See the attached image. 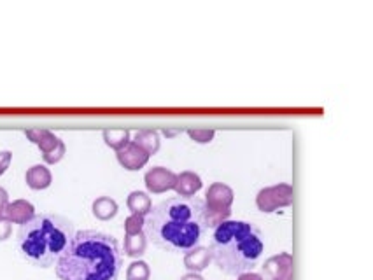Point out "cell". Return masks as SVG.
<instances>
[{
	"mask_svg": "<svg viewBox=\"0 0 373 280\" xmlns=\"http://www.w3.org/2000/svg\"><path fill=\"white\" fill-rule=\"evenodd\" d=\"M214 230L205 200L197 196H172L144 216V235L167 252H190Z\"/></svg>",
	"mask_w": 373,
	"mask_h": 280,
	"instance_id": "obj_1",
	"label": "cell"
},
{
	"mask_svg": "<svg viewBox=\"0 0 373 280\" xmlns=\"http://www.w3.org/2000/svg\"><path fill=\"white\" fill-rule=\"evenodd\" d=\"M123 252L112 235L95 230L77 231L56 261L60 280H118Z\"/></svg>",
	"mask_w": 373,
	"mask_h": 280,
	"instance_id": "obj_2",
	"label": "cell"
},
{
	"mask_svg": "<svg viewBox=\"0 0 373 280\" xmlns=\"http://www.w3.org/2000/svg\"><path fill=\"white\" fill-rule=\"evenodd\" d=\"M263 249V233L254 224L228 219L215 228L208 252L224 275L241 277L258 265Z\"/></svg>",
	"mask_w": 373,
	"mask_h": 280,
	"instance_id": "obj_3",
	"label": "cell"
},
{
	"mask_svg": "<svg viewBox=\"0 0 373 280\" xmlns=\"http://www.w3.org/2000/svg\"><path fill=\"white\" fill-rule=\"evenodd\" d=\"M76 235L70 219L60 214H36L29 223L22 224L16 235L18 251L25 261L39 268L56 265L58 258Z\"/></svg>",
	"mask_w": 373,
	"mask_h": 280,
	"instance_id": "obj_4",
	"label": "cell"
},
{
	"mask_svg": "<svg viewBox=\"0 0 373 280\" xmlns=\"http://www.w3.org/2000/svg\"><path fill=\"white\" fill-rule=\"evenodd\" d=\"M231 203H234V189L230 186L222 182H214L208 187L205 205L211 212L214 228L228 221L231 214Z\"/></svg>",
	"mask_w": 373,
	"mask_h": 280,
	"instance_id": "obj_5",
	"label": "cell"
},
{
	"mask_svg": "<svg viewBox=\"0 0 373 280\" xmlns=\"http://www.w3.org/2000/svg\"><path fill=\"white\" fill-rule=\"evenodd\" d=\"M25 135L29 137L30 142L37 146L43 153V160L47 165H54L65 156V144L60 137L54 135L53 132L46 128H30L26 130Z\"/></svg>",
	"mask_w": 373,
	"mask_h": 280,
	"instance_id": "obj_6",
	"label": "cell"
},
{
	"mask_svg": "<svg viewBox=\"0 0 373 280\" xmlns=\"http://www.w3.org/2000/svg\"><path fill=\"white\" fill-rule=\"evenodd\" d=\"M293 203V186L291 184H277L265 187L256 196V205L261 212H273L277 208L289 207Z\"/></svg>",
	"mask_w": 373,
	"mask_h": 280,
	"instance_id": "obj_7",
	"label": "cell"
},
{
	"mask_svg": "<svg viewBox=\"0 0 373 280\" xmlns=\"http://www.w3.org/2000/svg\"><path fill=\"white\" fill-rule=\"evenodd\" d=\"M261 279L265 280H291L293 279V258L287 252L266 259L261 266Z\"/></svg>",
	"mask_w": 373,
	"mask_h": 280,
	"instance_id": "obj_8",
	"label": "cell"
},
{
	"mask_svg": "<svg viewBox=\"0 0 373 280\" xmlns=\"http://www.w3.org/2000/svg\"><path fill=\"white\" fill-rule=\"evenodd\" d=\"M177 176L172 170L165 169V166H155V169L147 170L146 177H144V182L146 187L151 193H165V191L174 189L176 186Z\"/></svg>",
	"mask_w": 373,
	"mask_h": 280,
	"instance_id": "obj_9",
	"label": "cell"
},
{
	"mask_svg": "<svg viewBox=\"0 0 373 280\" xmlns=\"http://www.w3.org/2000/svg\"><path fill=\"white\" fill-rule=\"evenodd\" d=\"M116 158H118L119 165H121L123 169L132 170L133 172V170L142 169V166L146 165L147 162H149V158H151V156L147 155V153L144 151L142 148H139L135 142H132V140H130L125 148H121L119 151H116Z\"/></svg>",
	"mask_w": 373,
	"mask_h": 280,
	"instance_id": "obj_10",
	"label": "cell"
},
{
	"mask_svg": "<svg viewBox=\"0 0 373 280\" xmlns=\"http://www.w3.org/2000/svg\"><path fill=\"white\" fill-rule=\"evenodd\" d=\"M36 216V207L26 200H15L6 207L4 217L11 224H25Z\"/></svg>",
	"mask_w": 373,
	"mask_h": 280,
	"instance_id": "obj_11",
	"label": "cell"
},
{
	"mask_svg": "<svg viewBox=\"0 0 373 280\" xmlns=\"http://www.w3.org/2000/svg\"><path fill=\"white\" fill-rule=\"evenodd\" d=\"M25 180H26V184H29L30 189L43 191V189H47V187L51 186V182H53V176H51V172L47 166L33 165L32 169L26 170Z\"/></svg>",
	"mask_w": 373,
	"mask_h": 280,
	"instance_id": "obj_12",
	"label": "cell"
},
{
	"mask_svg": "<svg viewBox=\"0 0 373 280\" xmlns=\"http://www.w3.org/2000/svg\"><path fill=\"white\" fill-rule=\"evenodd\" d=\"M174 189L177 196H195L201 189V179L195 172H183L177 176Z\"/></svg>",
	"mask_w": 373,
	"mask_h": 280,
	"instance_id": "obj_13",
	"label": "cell"
},
{
	"mask_svg": "<svg viewBox=\"0 0 373 280\" xmlns=\"http://www.w3.org/2000/svg\"><path fill=\"white\" fill-rule=\"evenodd\" d=\"M212 258L207 247H195L184 256V265L191 273H198L211 265Z\"/></svg>",
	"mask_w": 373,
	"mask_h": 280,
	"instance_id": "obj_14",
	"label": "cell"
},
{
	"mask_svg": "<svg viewBox=\"0 0 373 280\" xmlns=\"http://www.w3.org/2000/svg\"><path fill=\"white\" fill-rule=\"evenodd\" d=\"M91 210H93V216L100 221H109L118 214V203L116 200L109 196H100L93 201L91 205Z\"/></svg>",
	"mask_w": 373,
	"mask_h": 280,
	"instance_id": "obj_15",
	"label": "cell"
},
{
	"mask_svg": "<svg viewBox=\"0 0 373 280\" xmlns=\"http://www.w3.org/2000/svg\"><path fill=\"white\" fill-rule=\"evenodd\" d=\"M132 142H135V144L139 146V148H142L149 156L156 155L160 149V137L158 133L153 132V130H140V132H137L135 139H133Z\"/></svg>",
	"mask_w": 373,
	"mask_h": 280,
	"instance_id": "obj_16",
	"label": "cell"
},
{
	"mask_svg": "<svg viewBox=\"0 0 373 280\" xmlns=\"http://www.w3.org/2000/svg\"><path fill=\"white\" fill-rule=\"evenodd\" d=\"M126 205L132 210V214H139V216H146L153 207L151 198L147 196L144 191H133V193H130Z\"/></svg>",
	"mask_w": 373,
	"mask_h": 280,
	"instance_id": "obj_17",
	"label": "cell"
},
{
	"mask_svg": "<svg viewBox=\"0 0 373 280\" xmlns=\"http://www.w3.org/2000/svg\"><path fill=\"white\" fill-rule=\"evenodd\" d=\"M147 249V238L146 235L137 233V235H125V252L130 258H140Z\"/></svg>",
	"mask_w": 373,
	"mask_h": 280,
	"instance_id": "obj_18",
	"label": "cell"
},
{
	"mask_svg": "<svg viewBox=\"0 0 373 280\" xmlns=\"http://www.w3.org/2000/svg\"><path fill=\"white\" fill-rule=\"evenodd\" d=\"M104 140L109 148H112L114 151H119V149L125 148L130 142V132L123 128L104 130Z\"/></svg>",
	"mask_w": 373,
	"mask_h": 280,
	"instance_id": "obj_19",
	"label": "cell"
},
{
	"mask_svg": "<svg viewBox=\"0 0 373 280\" xmlns=\"http://www.w3.org/2000/svg\"><path fill=\"white\" fill-rule=\"evenodd\" d=\"M151 268L144 261H133L126 270V280H149Z\"/></svg>",
	"mask_w": 373,
	"mask_h": 280,
	"instance_id": "obj_20",
	"label": "cell"
},
{
	"mask_svg": "<svg viewBox=\"0 0 373 280\" xmlns=\"http://www.w3.org/2000/svg\"><path fill=\"white\" fill-rule=\"evenodd\" d=\"M144 231V216L139 214H132L130 217H126L125 221V235H137Z\"/></svg>",
	"mask_w": 373,
	"mask_h": 280,
	"instance_id": "obj_21",
	"label": "cell"
},
{
	"mask_svg": "<svg viewBox=\"0 0 373 280\" xmlns=\"http://www.w3.org/2000/svg\"><path fill=\"white\" fill-rule=\"evenodd\" d=\"M188 135L191 137V139L195 140V142H198V144H208L212 139H214L215 132L214 130H205V128H195V130H190L188 132Z\"/></svg>",
	"mask_w": 373,
	"mask_h": 280,
	"instance_id": "obj_22",
	"label": "cell"
},
{
	"mask_svg": "<svg viewBox=\"0 0 373 280\" xmlns=\"http://www.w3.org/2000/svg\"><path fill=\"white\" fill-rule=\"evenodd\" d=\"M13 233V224L6 217H0V242L8 240Z\"/></svg>",
	"mask_w": 373,
	"mask_h": 280,
	"instance_id": "obj_23",
	"label": "cell"
},
{
	"mask_svg": "<svg viewBox=\"0 0 373 280\" xmlns=\"http://www.w3.org/2000/svg\"><path fill=\"white\" fill-rule=\"evenodd\" d=\"M13 160V153L11 151H2L0 153V176L9 169Z\"/></svg>",
	"mask_w": 373,
	"mask_h": 280,
	"instance_id": "obj_24",
	"label": "cell"
},
{
	"mask_svg": "<svg viewBox=\"0 0 373 280\" xmlns=\"http://www.w3.org/2000/svg\"><path fill=\"white\" fill-rule=\"evenodd\" d=\"M8 203H9L8 191H6L4 187H0V217H4V212H6V207H8Z\"/></svg>",
	"mask_w": 373,
	"mask_h": 280,
	"instance_id": "obj_25",
	"label": "cell"
},
{
	"mask_svg": "<svg viewBox=\"0 0 373 280\" xmlns=\"http://www.w3.org/2000/svg\"><path fill=\"white\" fill-rule=\"evenodd\" d=\"M238 280H263V279L259 275H256V273H244V275L238 277Z\"/></svg>",
	"mask_w": 373,
	"mask_h": 280,
	"instance_id": "obj_26",
	"label": "cell"
},
{
	"mask_svg": "<svg viewBox=\"0 0 373 280\" xmlns=\"http://www.w3.org/2000/svg\"><path fill=\"white\" fill-rule=\"evenodd\" d=\"M181 280H204V277L201 275H198V273H186V275L183 277V279Z\"/></svg>",
	"mask_w": 373,
	"mask_h": 280,
	"instance_id": "obj_27",
	"label": "cell"
}]
</instances>
